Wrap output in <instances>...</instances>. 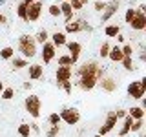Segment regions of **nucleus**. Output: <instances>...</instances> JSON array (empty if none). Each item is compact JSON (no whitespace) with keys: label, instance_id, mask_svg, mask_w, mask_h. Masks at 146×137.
Wrapping results in <instances>:
<instances>
[{"label":"nucleus","instance_id":"5","mask_svg":"<svg viewBox=\"0 0 146 137\" xmlns=\"http://www.w3.org/2000/svg\"><path fill=\"white\" fill-rule=\"evenodd\" d=\"M58 115H60V121H64L66 124H71V126H75L80 121V112L77 108H62V112Z\"/></svg>","mask_w":146,"mask_h":137},{"label":"nucleus","instance_id":"19","mask_svg":"<svg viewBox=\"0 0 146 137\" xmlns=\"http://www.w3.org/2000/svg\"><path fill=\"white\" fill-rule=\"evenodd\" d=\"M144 108H141V106H133V108H130L128 110V115H130L133 121H141V119H144Z\"/></svg>","mask_w":146,"mask_h":137},{"label":"nucleus","instance_id":"3","mask_svg":"<svg viewBox=\"0 0 146 137\" xmlns=\"http://www.w3.org/2000/svg\"><path fill=\"white\" fill-rule=\"evenodd\" d=\"M24 106H26V112L29 113L33 119H38L40 117V108H42V102H40V97H38V95H27L26 100H24Z\"/></svg>","mask_w":146,"mask_h":137},{"label":"nucleus","instance_id":"26","mask_svg":"<svg viewBox=\"0 0 146 137\" xmlns=\"http://www.w3.org/2000/svg\"><path fill=\"white\" fill-rule=\"evenodd\" d=\"M88 2L90 0H70V6L73 11H80L84 6H88Z\"/></svg>","mask_w":146,"mask_h":137},{"label":"nucleus","instance_id":"31","mask_svg":"<svg viewBox=\"0 0 146 137\" xmlns=\"http://www.w3.org/2000/svg\"><path fill=\"white\" fill-rule=\"evenodd\" d=\"M58 66H73V61L70 55H60L58 57Z\"/></svg>","mask_w":146,"mask_h":137},{"label":"nucleus","instance_id":"45","mask_svg":"<svg viewBox=\"0 0 146 137\" xmlns=\"http://www.w3.org/2000/svg\"><path fill=\"white\" fill-rule=\"evenodd\" d=\"M2 90H4V82L0 80V93H2Z\"/></svg>","mask_w":146,"mask_h":137},{"label":"nucleus","instance_id":"36","mask_svg":"<svg viewBox=\"0 0 146 137\" xmlns=\"http://www.w3.org/2000/svg\"><path fill=\"white\" fill-rule=\"evenodd\" d=\"M48 121H49V124H60V115H58L57 112H55V113H49Z\"/></svg>","mask_w":146,"mask_h":137},{"label":"nucleus","instance_id":"1","mask_svg":"<svg viewBox=\"0 0 146 137\" xmlns=\"http://www.w3.org/2000/svg\"><path fill=\"white\" fill-rule=\"evenodd\" d=\"M77 75H79V80H77L79 88L82 91H91L97 86V82L104 77V68L97 61H86L77 70Z\"/></svg>","mask_w":146,"mask_h":137},{"label":"nucleus","instance_id":"9","mask_svg":"<svg viewBox=\"0 0 146 137\" xmlns=\"http://www.w3.org/2000/svg\"><path fill=\"white\" fill-rule=\"evenodd\" d=\"M128 26H130L133 31H144L146 29V13L137 11L135 9V17H133V20H131Z\"/></svg>","mask_w":146,"mask_h":137},{"label":"nucleus","instance_id":"22","mask_svg":"<svg viewBox=\"0 0 146 137\" xmlns=\"http://www.w3.org/2000/svg\"><path fill=\"white\" fill-rule=\"evenodd\" d=\"M33 39H35V42H36V44H40V46H42L44 42H48V40H49V33H48L46 29H38V31H36V35L33 37Z\"/></svg>","mask_w":146,"mask_h":137},{"label":"nucleus","instance_id":"21","mask_svg":"<svg viewBox=\"0 0 146 137\" xmlns=\"http://www.w3.org/2000/svg\"><path fill=\"white\" fill-rule=\"evenodd\" d=\"M80 31V22L79 18H73V20L66 22V33H79Z\"/></svg>","mask_w":146,"mask_h":137},{"label":"nucleus","instance_id":"35","mask_svg":"<svg viewBox=\"0 0 146 137\" xmlns=\"http://www.w3.org/2000/svg\"><path fill=\"white\" fill-rule=\"evenodd\" d=\"M13 97H15V90H13V88H4L2 90V99L4 100H9Z\"/></svg>","mask_w":146,"mask_h":137},{"label":"nucleus","instance_id":"43","mask_svg":"<svg viewBox=\"0 0 146 137\" xmlns=\"http://www.w3.org/2000/svg\"><path fill=\"white\" fill-rule=\"evenodd\" d=\"M22 2H24V4H26V6H27V7H29V6H31V4H33V2H35V0H22Z\"/></svg>","mask_w":146,"mask_h":137},{"label":"nucleus","instance_id":"16","mask_svg":"<svg viewBox=\"0 0 146 137\" xmlns=\"http://www.w3.org/2000/svg\"><path fill=\"white\" fill-rule=\"evenodd\" d=\"M49 39H51V44L55 48H58V46H66V33H62V31H55L53 35H49Z\"/></svg>","mask_w":146,"mask_h":137},{"label":"nucleus","instance_id":"39","mask_svg":"<svg viewBox=\"0 0 146 137\" xmlns=\"http://www.w3.org/2000/svg\"><path fill=\"white\" fill-rule=\"evenodd\" d=\"M48 11H49V15H51V17H58V15H60V9H58L57 4L49 6V7H48Z\"/></svg>","mask_w":146,"mask_h":137},{"label":"nucleus","instance_id":"41","mask_svg":"<svg viewBox=\"0 0 146 137\" xmlns=\"http://www.w3.org/2000/svg\"><path fill=\"white\" fill-rule=\"evenodd\" d=\"M6 22H7V17L4 13H0V26H6Z\"/></svg>","mask_w":146,"mask_h":137},{"label":"nucleus","instance_id":"7","mask_svg":"<svg viewBox=\"0 0 146 137\" xmlns=\"http://www.w3.org/2000/svg\"><path fill=\"white\" fill-rule=\"evenodd\" d=\"M42 15V0H35L29 7H27V17L26 22H36Z\"/></svg>","mask_w":146,"mask_h":137},{"label":"nucleus","instance_id":"8","mask_svg":"<svg viewBox=\"0 0 146 137\" xmlns=\"http://www.w3.org/2000/svg\"><path fill=\"white\" fill-rule=\"evenodd\" d=\"M119 7H121V0H110V2H106V7H104V11H102L100 22H108L110 18L119 11Z\"/></svg>","mask_w":146,"mask_h":137},{"label":"nucleus","instance_id":"10","mask_svg":"<svg viewBox=\"0 0 146 137\" xmlns=\"http://www.w3.org/2000/svg\"><path fill=\"white\" fill-rule=\"evenodd\" d=\"M55 55H57V48L49 42H44L42 44V51H40V57H42V61H44V64H49L55 59Z\"/></svg>","mask_w":146,"mask_h":137},{"label":"nucleus","instance_id":"34","mask_svg":"<svg viewBox=\"0 0 146 137\" xmlns=\"http://www.w3.org/2000/svg\"><path fill=\"white\" fill-rule=\"evenodd\" d=\"M143 126H144V119H141V121H133L131 126H130V132H141Z\"/></svg>","mask_w":146,"mask_h":137},{"label":"nucleus","instance_id":"11","mask_svg":"<svg viewBox=\"0 0 146 137\" xmlns=\"http://www.w3.org/2000/svg\"><path fill=\"white\" fill-rule=\"evenodd\" d=\"M71 77H73V68H71V66H58L57 71H55L57 84H60V82H66V80H71Z\"/></svg>","mask_w":146,"mask_h":137},{"label":"nucleus","instance_id":"24","mask_svg":"<svg viewBox=\"0 0 146 137\" xmlns=\"http://www.w3.org/2000/svg\"><path fill=\"white\" fill-rule=\"evenodd\" d=\"M17 17L20 18V20H24L26 22V17H27V6L24 2H18V6H17Z\"/></svg>","mask_w":146,"mask_h":137},{"label":"nucleus","instance_id":"12","mask_svg":"<svg viewBox=\"0 0 146 137\" xmlns=\"http://www.w3.org/2000/svg\"><path fill=\"white\" fill-rule=\"evenodd\" d=\"M97 84L100 86V90L106 91V93H113V91L117 90V86H119V84H117V80L113 79V77H106V75H104L102 79L97 82Z\"/></svg>","mask_w":146,"mask_h":137},{"label":"nucleus","instance_id":"17","mask_svg":"<svg viewBox=\"0 0 146 137\" xmlns=\"http://www.w3.org/2000/svg\"><path fill=\"white\" fill-rule=\"evenodd\" d=\"M108 59L111 62H121L122 59H124V55L121 51V46H111V49H110V53H108Z\"/></svg>","mask_w":146,"mask_h":137},{"label":"nucleus","instance_id":"37","mask_svg":"<svg viewBox=\"0 0 146 137\" xmlns=\"http://www.w3.org/2000/svg\"><path fill=\"white\" fill-rule=\"evenodd\" d=\"M58 88H62L64 91H66L68 95L71 93V90H73V86H71V80H66V82H60V84H58Z\"/></svg>","mask_w":146,"mask_h":137},{"label":"nucleus","instance_id":"33","mask_svg":"<svg viewBox=\"0 0 146 137\" xmlns=\"http://www.w3.org/2000/svg\"><path fill=\"white\" fill-rule=\"evenodd\" d=\"M133 17H135V7H128L126 13H124V22H126V24H130V22L133 20Z\"/></svg>","mask_w":146,"mask_h":137},{"label":"nucleus","instance_id":"23","mask_svg":"<svg viewBox=\"0 0 146 137\" xmlns=\"http://www.w3.org/2000/svg\"><path fill=\"white\" fill-rule=\"evenodd\" d=\"M13 57H15V49H13L11 46H6V48L0 49V59H4V61H11Z\"/></svg>","mask_w":146,"mask_h":137},{"label":"nucleus","instance_id":"18","mask_svg":"<svg viewBox=\"0 0 146 137\" xmlns=\"http://www.w3.org/2000/svg\"><path fill=\"white\" fill-rule=\"evenodd\" d=\"M131 122H133V119H131V117L126 113V117L122 119V126H121V130H119V135H121V137H126L128 134H130V126H131Z\"/></svg>","mask_w":146,"mask_h":137},{"label":"nucleus","instance_id":"20","mask_svg":"<svg viewBox=\"0 0 146 137\" xmlns=\"http://www.w3.org/2000/svg\"><path fill=\"white\" fill-rule=\"evenodd\" d=\"M104 35H106L108 39H115L117 35H121V27H119L117 24H108L106 27H104Z\"/></svg>","mask_w":146,"mask_h":137},{"label":"nucleus","instance_id":"32","mask_svg":"<svg viewBox=\"0 0 146 137\" xmlns=\"http://www.w3.org/2000/svg\"><path fill=\"white\" fill-rule=\"evenodd\" d=\"M121 51L124 57H133V46L131 44H124V46H121Z\"/></svg>","mask_w":146,"mask_h":137},{"label":"nucleus","instance_id":"38","mask_svg":"<svg viewBox=\"0 0 146 137\" xmlns=\"http://www.w3.org/2000/svg\"><path fill=\"white\" fill-rule=\"evenodd\" d=\"M104 7H106V2H104V0H97V2L93 4V9H95V11H99V13H102Z\"/></svg>","mask_w":146,"mask_h":137},{"label":"nucleus","instance_id":"15","mask_svg":"<svg viewBox=\"0 0 146 137\" xmlns=\"http://www.w3.org/2000/svg\"><path fill=\"white\" fill-rule=\"evenodd\" d=\"M42 75H44V66H40V64H29V79L31 80L42 79Z\"/></svg>","mask_w":146,"mask_h":137},{"label":"nucleus","instance_id":"25","mask_svg":"<svg viewBox=\"0 0 146 137\" xmlns=\"http://www.w3.org/2000/svg\"><path fill=\"white\" fill-rule=\"evenodd\" d=\"M13 61V68H15V70H22V68H26V66H29V62H27V59H17V57H13L11 59Z\"/></svg>","mask_w":146,"mask_h":137},{"label":"nucleus","instance_id":"6","mask_svg":"<svg viewBox=\"0 0 146 137\" xmlns=\"http://www.w3.org/2000/svg\"><path fill=\"white\" fill-rule=\"evenodd\" d=\"M117 121H119V119H117V115H115V112H108V113H106V121H104V124L99 128V135H102V137L108 135L110 132H111L113 128L117 126Z\"/></svg>","mask_w":146,"mask_h":137},{"label":"nucleus","instance_id":"13","mask_svg":"<svg viewBox=\"0 0 146 137\" xmlns=\"http://www.w3.org/2000/svg\"><path fill=\"white\" fill-rule=\"evenodd\" d=\"M66 48H68V51H70V57H71L73 64H77L79 62V57H80V51H82V44L77 42V40H71V42H66Z\"/></svg>","mask_w":146,"mask_h":137},{"label":"nucleus","instance_id":"47","mask_svg":"<svg viewBox=\"0 0 146 137\" xmlns=\"http://www.w3.org/2000/svg\"><path fill=\"white\" fill-rule=\"evenodd\" d=\"M93 137H102V135H99V134H97V135H93Z\"/></svg>","mask_w":146,"mask_h":137},{"label":"nucleus","instance_id":"4","mask_svg":"<svg viewBox=\"0 0 146 137\" xmlns=\"http://www.w3.org/2000/svg\"><path fill=\"white\" fill-rule=\"evenodd\" d=\"M144 93H146V79H141V80H131L128 84V95L135 100H141L144 99Z\"/></svg>","mask_w":146,"mask_h":137},{"label":"nucleus","instance_id":"42","mask_svg":"<svg viewBox=\"0 0 146 137\" xmlns=\"http://www.w3.org/2000/svg\"><path fill=\"white\" fill-rule=\"evenodd\" d=\"M29 128H31V132H36V134H40V128L36 126V124H29Z\"/></svg>","mask_w":146,"mask_h":137},{"label":"nucleus","instance_id":"48","mask_svg":"<svg viewBox=\"0 0 146 137\" xmlns=\"http://www.w3.org/2000/svg\"><path fill=\"white\" fill-rule=\"evenodd\" d=\"M62 2H70V0H62Z\"/></svg>","mask_w":146,"mask_h":137},{"label":"nucleus","instance_id":"30","mask_svg":"<svg viewBox=\"0 0 146 137\" xmlns=\"http://www.w3.org/2000/svg\"><path fill=\"white\" fill-rule=\"evenodd\" d=\"M121 64H122V68H124L126 71H131V70H133V59H131V57H124L121 61Z\"/></svg>","mask_w":146,"mask_h":137},{"label":"nucleus","instance_id":"27","mask_svg":"<svg viewBox=\"0 0 146 137\" xmlns=\"http://www.w3.org/2000/svg\"><path fill=\"white\" fill-rule=\"evenodd\" d=\"M60 134V124H49V128L46 130V137H58Z\"/></svg>","mask_w":146,"mask_h":137},{"label":"nucleus","instance_id":"44","mask_svg":"<svg viewBox=\"0 0 146 137\" xmlns=\"http://www.w3.org/2000/svg\"><path fill=\"white\" fill-rule=\"evenodd\" d=\"M24 90H31V82H24Z\"/></svg>","mask_w":146,"mask_h":137},{"label":"nucleus","instance_id":"29","mask_svg":"<svg viewBox=\"0 0 146 137\" xmlns=\"http://www.w3.org/2000/svg\"><path fill=\"white\" fill-rule=\"evenodd\" d=\"M17 132H18V135H20V137H29V135H31V128H29V124H20Z\"/></svg>","mask_w":146,"mask_h":137},{"label":"nucleus","instance_id":"40","mask_svg":"<svg viewBox=\"0 0 146 137\" xmlns=\"http://www.w3.org/2000/svg\"><path fill=\"white\" fill-rule=\"evenodd\" d=\"M126 113H128V110H124V108H119V110H115V115H117V119H124V117H126Z\"/></svg>","mask_w":146,"mask_h":137},{"label":"nucleus","instance_id":"28","mask_svg":"<svg viewBox=\"0 0 146 137\" xmlns=\"http://www.w3.org/2000/svg\"><path fill=\"white\" fill-rule=\"evenodd\" d=\"M110 49H111V44H110V42H102V44H100V49H99V55L102 59H108Z\"/></svg>","mask_w":146,"mask_h":137},{"label":"nucleus","instance_id":"2","mask_svg":"<svg viewBox=\"0 0 146 137\" xmlns=\"http://www.w3.org/2000/svg\"><path fill=\"white\" fill-rule=\"evenodd\" d=\"M18 51L24 59H33L36 55V42L31 35H20L18 37Z\"/></svg>","mask_w":146,"mask_h":137},{"label":"nucleus","instance_id":"14","mask_svg":"<svg viewBox=\"0 0 146 137\" xmlns=\"http://www.w3.org/2000/svg\"><path fill=\"white\" fill-rule=\"evenodd\" d=\"M58 9H60V15L64 17V24H66V22H70V20H73V13H75V11L71 9L70 2H60Z\"/></svg>","mask_w":146,"mask_h":137},{"label":"nucleus","instance_id":"46","mask_svg":"<svg viewBox=\"0 0 146 137\" xmlns=\"http://www.w3.org/2000/svg\"><path fill=\"white\" fill-rule=\"evenodd\" d=\"M4 4H6V0H0V6H4Z\"/></svg>","mask_w":146,"mask_h":137}]
</instances>
